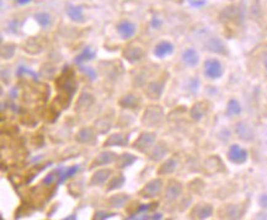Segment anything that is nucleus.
Segmentation results:
<instances>
[{"label": "nucleus", "mask_w": 267, "mask_h": 220, "mask_svg": "<svg viewBox=\"0 0 267 220\" xmlns=\"http://www.w3.org/2000/svg\"><path fill=\"white\" fill-rule=\"evenodd\" d=\"M55 85H57L58 91H59V96H58V101L63 107H68L69 104L73 99V96L77 93V82L74 79L73 71L69 70V66H65L63 74L55 80Z\"/></svg>", "instance_id": "obj_1"}, {"label": "nucleus", "mask_w": 267, "mask_h": 220, "mask_svg": "<svg viewBox=\"0 0 267 220\" xmlns=\"http://www.w3.org/2000/svg\"><path fill=\"white\" fill-rule=\"evenodd\" d=\"M163 118L164 112L160 106H149V107L144 111L142 122H143V124H146V126L154 127L160 124Z\"/></svg>", "instance_id": "obj_2"}, {"label": "nucleus", "mask_w": 267, "mask_h": 220, "mask_svg": "<svg viewBox=\"0 0 267 220\" xmlns=\"http://www.w3.org/2000/svg\"><path fill=\"white\" fill-rule=\"evenodd\" d=\"M155 136H157L155 135V133L152 132L142 133V134L137 138V140L135 141V144H133V148H135L136 150H138L139 153L146 154V153H148L153 148V145H154Z\"/></svg>", "instance_id": "obj_3"}, {"label": "nucleus", "mask_w": 267, "mask_h": 220, "mask_svg": "<svg viewBox=\"0 0 267 220\" xmlns=\"http://www.w3.org/2000/svg\"><path fill=\"white\" fill-rule=\"evenodd\" d=\"M163 185L164 183L160 178H154V180L149 181V182L139 191V196L147 199L154 198V197L159 196L161 193V191H163Z\"/></svg>", "instance_id": "obj_4"}, {"label": "nucleus", "mask_w": 267, "mask_h": 220, "mask_svg": "<svg viewBox=\"0 0 267 220\" xmlns=\"http://www.w3.org/2000/svg\"><path fill=\"white\" fill-rule=\"evenodd\" d=\"M223 65L218 59H207L205 62V74L210 79H219L223 75Z\"/></svg>", "instance_id": "obj_5"}, {"label": "nucleus", "mask_w": 267, "mask_h": 220, "mask_svg": "<svg viewBox=\"0 0 267 220\" xmlns=\"http://www.w3.org/2000/svg\"><path fill=\"white\" fill-rule=\"evenodd\" d=\"M228 159H229L233 164L241 165V164L246 163L247 152L244 149V148L238 145V144H234V145H232L229 148V152H228Z\"/></svg>", "instance_id": "obj_6"}, {"label": "nucleus", "mask_w": 267, "mask_h": 220, "mask_svg": "<svg viewBox=\"0 0 267 220\" xmlns=\"http://www.w3.org/2000/svg\"><path fill=\"white\" fill-rule=\"evenodd\" d=\"M182 193V185L179 181L171 180L169 181L165 189V199L166 202H175Z\"/></svg>", "instance_id": "obj_7"}, {"label": "nucleus", "mask_w": 267, "mask_h": 220, "mask_svg": "<svg viewBox=\"0 0 267 220\" xmlns=\"http://www.w3.org/2000/svg\"><path fill=\"white\" fill-rule=\"evenodd\" d=\"M166 79H160V80H154V82L149 83L147 86V95L150 99H160L161 95H163L164 88H165Z\"/></svg>", "instance_id": "obj_8"}, {"label": "nucleus", "mask_w": 267, "mask_h": 220, "mask_svg": "<svg viewBox=\"0 0 267 220\" xmlns=\"http://www.w3.org/2000/svg\"><path fill=\"white\" fill-rule=\"evenodd\" d=\"M144 54H146V53H144L143 48L137 46H128L123 51V57L132 64L141 62V60L144 58Z\"/></svg>", "instance_id": "obj_9"}, {"label": "nucleus", "mask_w": 267, "mask_h": 220, "mask_svg": "<svg viewBox=\"0 0 267 220\" xmlns=\"http://www.w3.org/2000/svg\"><path fill=\"white\" fill-rule=\"evenodd\" d=\"M117 32L122 40H129L136 33V25L130 21H121L117 25Z\"/></svg>", "instance_id": "obj_10"}, {"label": "nucleus", "mask_w": 267, "mask_h": 220, "mask_svg": "<svg viewBox=\"0 0 267 220\" xmlns=\"http://www.w3.org/2000/svg\"><path fill=\"white\" fill-rule=\"evenodd\" d=\"M117 159V155L112 152H104L101 154H99L97 157L94 159V161L91 163L90 169L96 168V166H106L108 164L113 163V161Z\"/></svg>", "instance_id": "obj_11"}, {"label": "nucleus", "mask_w": 267, "mask_h": 220, "mask_svg": "<svg viewBox=\"0 0 267 220\" xmlns=\"http://www.w3.org/2000/svg\"><path fill=\"white\" fill-rule=\"evenodd\" d=\"M235 133L241 140L244 141H251L254 139V132H252L251 127L246 124L245 122H239L235 126Z\"/></svg>", "instance_id": "obj_12"}, {"label": "nucleus", "mask_w": 267, "mask_h": 220, "mask_svg": "<svg viewBox=\"0 0 267 220\" xmlns=\"http://www.w3.org/2000/svg\"><path fill=\"white\" fill-rule=\"evenodd\" d=\"M111 171L110 169H102L96 171L90 178V186H104L107 182V180L110 178Z\"/></svg>", "instance_id": "obj_13"}, {"label": "nucleus", "mask_w": 267, "mask_h": 220, "mask_svg": "<svg viewBox=\"0 0 267 220\" xmlns=\"http://www.w3.org/2000/svg\"><path fill=\"white\" fill-rule=\"evenodd\" d=\"M172 52H174V44L169 42V41H161V42L158 43L154 48L155 57L160 58V59L170 55Z\"/></svg>", "instance_id": "obj_14"}, {"label": "nucleus", "mask_w": 267, "mask_h": 220, "mask_svg": "<svg viewBox=\"0 0 267 220\" xmlns=\"http://www.w3.org/2000/svg\"><path fill=\"white\" fill-rule=\"evenodd\" d=\"M77 140L80 144H94L96 141L95 134H94V130L91 128H82V129L78 132L77 134Z\"/></svg>", "instance_id": "obj_15"}, {"label": "nucleus", "mask_w": 267, "mask_h": 220, "mask_svg": "<svg viewBox=\"0 0 267 220\" xmlns=\"http://www.w3.org/2000/svg\"><path fill=\"white\" fill-rule=\"evenodd\" d=\"M213 214V207L211 204H198L194 207L191 213L192 218L197 219H207Z\"/></svg>", "instance_id": "obj_16"}, {"label": "nucleus", "mask_w": 267, "mask_h": 220, "mask_svg": "<svg viewBox=\"0 0 267 220\" xmlns=\"http://www.w3.org/2000/svg\"><path fill=\"white\" fill-rule=\"evenodd\" d=\"M206 48L210 52L217 53V54H227V47H225L223 41L219 40V38H211L206 43Z\"/></svg>", "instance_id": "obj_17"}, {"label": "nucleus", "mask_w": 267, "mask_h": 220, "mask_svg": "<svg viewBox=\"0 0 267 220\" xmlns=\"http://www.w3.org/2000/svg\"><path fill=\"white\" fill-rule=\"evenodd\" d=\"M118 104L121 107H123V108L136 110V108H138L139 105H141V99H139V96H137V95L129 94V95H126V96L122 97V99L119 100Z\"/></svg>", "instance_id": "obj_18"}, {"label": "nucleus", "mask_w": 267, "mask_h": 220, "mask_svg": "<svg viewBox=\"0 0 267 220\" xmlns=\"http://www.w3.org/2000/svg\"><path fill=\"white\" fill-rule=\"evenodd\" d=\"M127 144H128V136L117 133L108 136L107 140H105L104 146H126Z\"/></svg>", "instance_id": "obj_19"}, {"label": "nucleus", "mask_w": 267, "mask_h": 220, "mask_svg": "<svg viewBox=\"0 0 267 220\" xmlns=\"http://www.w3.org/2000/svg\"><path fill=\"white\" fill-rule=\"evenodd\" d=\"M169 149L166 146V144L164 141H159L157 145L154 146V150L150 153V160L152 161H160L161 159L165 158V155L168 154Z\"/></svg>", "instance_id": "obj_20"}, {"label": "nucleus", "mask_w": 267, "mask_h": 220, "mask_svg": "<svg viewBox=\"0 0 267 220\" xmlns=\"http://www.w3.org/2000/svg\"><path fill=\"white\" fill-rule=\"evenodd\" d=\"M207 111L208 107L206 102H197L191 108V117H192L194 121H201L206 113H207Z\"/></svg>", "instance_id": "obj_21"}, {"label": "nucleus", "mask_w": 267, "mask_h": 220, "mask_svg": "<svg viewBox=\"0 0 267 220\" xmlns=\"http://www.w3.org/2000/svg\"><path fill=\"white\" fill-rule=\"evenodd\" d=\"M182 60H183V63L187 64V65H190V66L197 65L199 60L198 53L194 51L193 48L186 49V51L182 53Z\"/></svg>", "instance_id": "obj_22"}, {"label": "nucleus", "mask_w": 267, "mask_h": 220, "mask_svg": "<svg viewBox=\"0 0 267 220\" xmlns=\"http://www.w3.org/2000/svg\"><path fill=\"white\" fill-rule=\"evenodd\" d=\"M136 160H137V158H136L135 155L129 154V153H126V154L119 155V157L116 159V164H117L118 169H124L133 165V164L136 163Z\"/></svg>", "instance_id": "obj_23"}, {"label": "nucleus", "mask_w": 267, "mask_h": 220, "mask_svg": "<svg viewBox=\"0 0 267 220\" xmlns=\"http://www.w3.org/2000/svg\"><path fill=\"white\" fill-rule=\"evenodd\" d=\"M66 14L69 18L75 22H84V14H83L82 7H75V5H71L66 9Z\"/></svg>", "instance_id": "obj_24"}, {"label": "nucleus", "mask_w": 267, "mask_h": 220, "mask_svg": "<svg viewBox=\"0 0 267 220\" xmlns=\"http://www.w3.org/2000/svg\"><path fill=\"white\" fill-rule=\"evenodd\" d=\"M96 55V53L93 51V49L90 48V47H86V48L80 53L79 55H78L77 58H75V64H78V65H82L84 62H89V60L94 59Z\"/></svg>", "instance_id": "obj_25"}, {"label": "nucleus", "mask_w": 267, "mask_h": 220, "mask_svg": "<svg viewBox=\"0 0 267 220\" xmlns=\"http://www.w3.org/2000/svg\"><path fill=\"white\" fill-rule=\"evenodd\" d=\"M127 200H129L128 194H116V196H112L108 199V204L112 208H122L124 207Z\"/></svg>", "instance_id": "obj_26"}, {"label": "nucleus", "mask_w": 267, "mask_h": 220, "mask_svg": "<svg viewBox=\"0 0 267 220\" xmlns=\"http://www.w3.org/2000/svg\"><path fill=\"white\" fill-rule=\"evenodd\" d=\"M177 168V163L174 159H169L158 170V175H170Z\"/></svg>", "instance_id": "obj_27"}, {"label": "nucleus", "mask_w": 267, "mask_h": 220, "mask_svg": "<svg viewBox=\"0 0 267 220\" xmlns=\"http://www.w3.org/2000/svg\"><path fill=\"white\" fill-rule=\"evenodd\" d=\"M124 182H126V177H124L122 174H119V175H117V176L111 178V181L108 182V185H107V191L108 192L115 191V189L123 187Z\"/></svg>", "instance_id": "obj_28"}, {"label": "nucleus", "mask_w": 267, "mask_h": 220, "mask_svg": "<svg viewBox=\"0 0 267 220\" xmlns=\"http://www.w3.org/2000/svg\"><path fill=\"white\" fill-rule=\"evenodd\" d=\"M79 171H80L79 165H74V166H71V168H68V169H64L62 172V176H60L59 180H58V185H62V183H64L66 180H69V178L73 177L74 175H77Z\"/></svg>", "instance_id": "obj_29"}, {"label": "nucleus", "mask_w": 267, "mask_h": 220, "mask_svg": "<svg viewBox=\"0 0 267 220\" xmlns=\"http://www.w3.org/2000/svg\"><path fill=\"white\" fill-rule=\"evenodd\" d=\"M94 104V96L93 95L84 93L78 100V110H82V108H86L89 106Z\"/></svg>", "instance_id": "obj_30"}, {"label": "nucleus", "mask_w": 267, "mask_h": 220, "mask_svg": "<svg viewBox=\"0 0 267 220\" xmlns=\"http://www.w3.org/2000/svg\"><path fill=\"white\" fill-rule=\"evenodd\" d=\"M240 112H241L240 104H239L236 100H230V101L228 102V106H227V115L228 116H238Z\"/></svg>", "instance_id": "obj_31"}, {"label": "nucleus", "mask_w": 267, "mask_h": 220, "mask_svg": "<svg viewBox=\"0 0 267 220\" xmlns=\"http://www.w3.org/2000/svg\"><path fill=\"white\" fill-rule=\"evenodd\" d=\"M35 19L36 21L40 24V26L43 27V29H46V27H48L49 25H51V16H49L47 13H43V11L36 14Z\"/></svg>", "instance_id": "obj_32"}, {"label": "nucleus", "mask_w": 267, "mask_h": 220, "mask_svg": "<svg viewBox=\"0 0 267 220\" xmlns=\"http://www.w3.org/2000/svg\"><path fill=\"white\" fill-rule=\"evenodd\" d=\"M16 46L15 44H7V46H3L2 48V57L3 59H11L15 54Z\"/></svg>", "instance_id": "obj_33"}, {"label": "nucleus", "mask_w": 267, "mask_h": 220, "mask_svg": "<svg viewBox=\"0 0 267 220\" xmlns=\"http://www.w3.org/2000/svg\"><path fill=\"white\" fill-rule=\"evenodd\" d=\"M157 205H158L157 203H155V204H154V203H150V204H141V205H139L138 210L136 211V213L133 214L132 216H128V218H127V219H135L136 216L139 215V214L146 213V211H148V210H150V209H153V208L157 207Z\"/></svg>", "instance_id": "obj_34"}, {"label": "nucleus", "mask_w": 267, "mask_h": 220, "mask_svg": "<svg viewBox=\"0 0 267 220\" xmlns=\"http://www.w3.org/2000/svg\"><path fill=\"white\" fill-rule=\"evenodd\" d=\"M227 215H228V218H232V219L240 218L241 210L239 209V207H236V205H230L227 210Z\"/></svg>", "instance_id": "obj_35"}, {"label": "nucleus", "mask_w": 267, "mask_h": 220, "mask_svg": "<svg viewBox=\"0 0 267 220\" xmlns=\"http://www.w3.org/2000/svg\"><path fill=\"white\" fill-rule=\"evenodd\" d=\"M16 74L19 75V77H21L22 74H27V75H30V77H32L33 79L35 80H38V75L37 73H35V71L31 70V69H29V68H26V66H19L18 68V71H16Z\"/></svg>", "instance_id": "obj_36"}, {"label": "nucleus", "mask_w": 267, "mask_h": 220, "mask_svg": "<svg viewBox=\"0 0 267 220\" xmlns=\"http://www.w3.org/2000/svg\"><path fill=\"white\" fill-rule=\"evenodd\" d=\"M80 70H82L84 74L88 75V77L90 78V80H95L96 79V71L94 70L93 68H90V66L80 65Z\"/></svg>", "instance_id": "obj_37"}, {"label": "nucleus", "mask_w": 267, "mask_h": 220, "mask_svg": "<svg viewBox=\"0 0 267 220\" xmlns=\"http://www.w3.org/2000/svg\"><path fill=\"white\" fill-rule=\"evenodd\" d=\"M113 215H115V213H108V211H96L95 215H94V219H97V220L108 219V218H112Z\"/></svg>", "instance_id": "obj_38"}, {"label": "nucleus", "mask_w": 267, "mask_h": 220, "mask_svg": "<svg viewBox=\"0 0 267 220\" xmlns=\"http://www.w3.org/2000/svg\"><path fill=\"white\" fill-rule=\"evenodd\" d=\"M199 86V80L198 79H192L190 82V85H188V89L191 90V93H197Z\"/></svg>", "instance_id": "obj_39"}, {"label": "nucleus", "mask_w": 267, "mask_h": 220, "mask_svg": "<svg viewBox=\"0 0 267 220\" xmlns=\"http://www.w3.org/2000/svg\"><path fill=\"white\" fill-rule=\"evenodd\" d=\"M161 26V21L159 20L158 18H154L152 20V27L153 29H159V27Z\"/></svg>", "instance_id": "obj_40"}, {"label": "nucleus", "mask_w": 267, "mask_h": 220, "mask_svg": "<svg viewBox=\"0 0 267 220\" xmlns=\"http://www.w3.org/2000/svg\"><path fill=\"white\" fill-rule=\"evenodd\" d=\"M260 205L267 209V194H262V196L260 197Z\"/></svg>", "instance_id": "obj_41"}, {"label": "nucleus", "mask_w": 267, "mask_h": 220, "mask_svg": "<svg viewBox=\"0 0 267 220\" xmlns=\"http://www.w3.org/2000/svg\"><path fill=\"white\" fill-rule=\"evenodd\" d=\"M30 2H31V0H18V3H19V4H21V5L29 4Z\"/></svg>", "instance_id": "obj_42"}, {"label": "nucleus", "mask_w": 267, "mask_h": 220, "mask_svg": "<svg viewBox=\"0 0 267 220\" xmlns=\"http://www.w3.org/2000/svg\"><path fill=\"white\" fill-rule=\"evenodd\" d=\"M263 65H265V68L267 70V53L265 54V57H263Z\"/></svg>", "instance_id": "obj_43"}, {"label": "nucleus", "mask_w": 267, "mask_h": 220, "mask_svg": "<svg viewBox=\"0 0 267 220\" xmlns=\"http://www.w3.org/2000/svg\"><path fill=\"white\" fill-rule=\"evenodd\" d=\"M71 219H77V215H71V216H66L65 220H71Z\"/></svg>", "instance_id": "obj_44"}]
</instances>
